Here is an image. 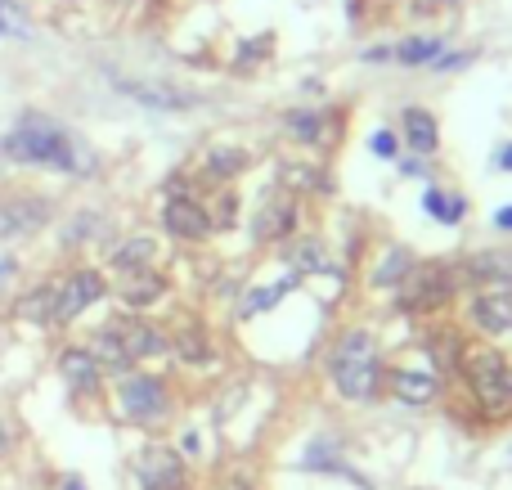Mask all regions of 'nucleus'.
Returning <instances> with one entry per match:
<instances>
[{
    "label": "nucleus",
    "instance_id": "nucleus-1",
    "mask_svg": "<svg viewBox=\"0 0 512 490\" xmlns=\"http://www.w3.org/2000/svg\"><path fill=\"white\" fill-rule=\"evenodd\" d=\"M0 153L5 162H18V167H45V171H95L86 167L81 158H90L86 144H77V135L68 131L63 122L45 113H23L18 126L0 140Z\"/></svg>",
    "mask_w": 512,
    "mask_h": 490
},
{
    "label": "nucleus",
    "instance_id": "nucleus-2",
    "mask_svg": "<svg viewBox=\"0 0 512 490\" xmlns=\"http://www.w3.org/2000/svg\"><path fill=\"white\" fill-rule=\"evenodd\" d=\"M328 378H333L337 396L351 405H373L387 383V365H382L378 338L369 329H346L328 351Z\"/></svg>",
    "mask_w": 512,
    "mask_h": 490
},
{
    "label": "nucleus",
    "instance_id": "nucleus-3",
    "mask_svg": "<svg viewBox=\"0 0 512 490\" xmlns=\"http://www.w3.org/2000/svg\"><path fill=\"white\" fill-rule=\"evenodd\" d=\"M459 369L468 378L472 401L481 405L486 419H508L512 414V365L490 347H468L459 356Z\"/></svg>",
    "mask_w": 512,
    "mask_h": 490
},
{
    "label": "nucleus",
    "instance_id": "nucleus-4",
    "mask_svg": "<svg viewBox=\"0 0 512 490\" xmlns=\"http://www.w3.org/2000/svg\"><path fill=\"white\" fill-rule=\"evenodd\" d=\"M117 410L140 428H158V423L171 419V392L153 374H126L122 387H117Z\"/></svg>",
    "mask_w": 512,
    "mask_h": 490
},
{
    "label": "nucleus",
    "instance_id": "nucleus-5",
    "mask_svg": "<svg viewBox=\"0 0 512 490\" xmlns=\"http://www.w3.org/2000/svg\"><path fill=\"white\" fill-rule=\"evenodd\" d=\"M135 486L140 490H185L189 486L185 455L162 446V441H149V446L135 455Z\"/></svg>",
    "mask_w": 512,
    "mask_h": 490
},
{
    "label": "nucleus",
    "instance_id": "nucleus-6",
    "mask_svg": "<svg viewBox=\"0 0 512 490\" xmlns=\"http://www.w3.org/2000/svg\"><path fill=\"white\" fill-rule=\"evenodd\" d=\"M450 293H454L450 266H414V270H409V279L400 284L396 306H400V311H409V315L436 311V306L450 302Z\"/></svg>",
    "mask_w": 512,
    "mask_h": 490
},
{
    "label": "nucleus",
    "instance_id": "nucleus-7",
    "mask_svg": "<svg viewBox=\"0 0 512 490\" xmlns=\"http://www.w3.org/2000/svg\"><path fill=\"white\" fill-rule=\"evenodd\" d=\"M297 221H301V203L292 189H270V194L261 198V207H256L252 216V239L256 243H283L297 234Z\"/></svg>",
    "mask_w": 512,
    "mask_h": 490
},
{
    "label": "nucleus",
    "instance_id": "nucleus-8",
    "mask_svg": "<svg viewBox=\"0 0 512 490\" xmlns=\"http://www.w3.org/2000/svg\"><path fill=\"white\" fill-rule=\"evenodd\" d=\"M104 293H108V279L99 275V270H90V266L72 270V275L59 284V306H54V324H72V320H81V315H86L95 302H104Z\"/></svg>",
    "mask_w": 512,
    "mask_h": 490
},
{
    "label": "nucleus",
    "instance_id": "nucleus-9",
    "mask_svg": "<svg viewBox=\"0 0 512 490\" xmlns=\"http://www.w3.org/2000/svg\"><path fill=\"white\" fill-rule=\"evenodd\" d=\"M50 212H54L50 198H41V194H9V198H0V243L36 234L45 221H50Z\"/></svg>",
    "mask_w": 512,
    "mask_h": 490
},
{
    "label": "nucleus",
    "instance_id": "nucleus-10",
    "mask_svg": "<svg viewBox=\"0 0 512 490\" xmlns=\"http://www.w3.org/2000/svg\"><path fill=\"white\" fill-rule=\"evenodd\" d=\"M162 225H167V234L171 239H180V243H203V239H212V212H207L198 198H189V194H171L167 198V207H162Z\"/></svg>",
    "mask_w": 512,
    "mask_h": 490
},
{
    "label": "nucleus",
    "instance_id": "nucleus-11",
    "mask_svg": "<svg viewBox=\"0 0 512 490\" xmlns=\"http://www.w3.org/2000/svg\"><path fill=\"white\" fill-rule=\"evenodd\" d=\"M108 329L122 338V347L131 351V360L140 365V360H149V356H167L171 351V338L158 329V324H149V320H140V315H122V320H108Z\"/></svg>",
    "mask_w": 512,
    "mask_h": 490
},
{
    "label": "nucleus",
    "instance_id": "nucleus-12",
    "mask_svg": "<svg viewBox=\"0 0 512 490\" xmlns=\"http://www.w3.org/2000/svg\"><path fill=\"white\" fill-rule=\"evenodd\" d=\"M283 131L297 144L324 149V144L337 140V113H328V108H292V113L283 117Z\"/></svg>",
    "mask_w": 512,
    "mask_h": 490
},
{
    "label": "nucleus",
    "instance_id": "nucleus-13",
    "mask_svg": "<svg viewBox=\"0 0 512 490\" xmlns=\"http://www.w3.org/2000/svg\"><path fill=\"white\" fill-rule=\"evenodd\" d=\"M472 320H477L481 333L490 338H504L512 333V288H486V293L472 297Z\"/></svg>",
    "mask_w": 512,
    "mask_h": 490
},
{
    "label": "nucleus",
    "instance_id": "nucleus-14",
    "mask_svg": "<svg viewBox=\"0 0 512 490\" xmlns=\"http://www.w3.org/2000/svg\"><path fill=\"white\" fill-rule=\"evenodd\" d=\"M59 374H63V383H68V392L95 396V392H99V378H104V369H99V360L90 356L86 347H68V351L59 356Z\"/></svg>",
    "mask_w": 512,
    "mask_h": 490
},
{
    "label": "nucleus",
    "instance_id": "nucleus-15",
    "mask_svg": "<svg viewBox=\"0 0 512 490\" xmlns=\"http://www.w3.org/2000/svg\"><path fill=\"white\" fill-rule=\"evenodd\" d=\"M162 293H167V279H162L153 266L122 270V275H117V297H122L131 311H144V306H153Z\"/></svg>",
    "mask_w": 512,
    "mask_h": 490
},
{
    "label": "nucleus",
    "instance_id": "nucleus-16",
    "mask_svg": "<svg viewBox=\"0 0 512 490\" xmlns=\"http://www.w3.org/2000/svg\"><path fill=\"white\" fill-rule=\"evenodd\" d=\"M387 387L400 405H414V410H423V405H432L436 396H441L436 374H418V369H396V374H387Z\"/></svg>",
    "mask_w": 512,
    "mask_h": 490
},
{
    "label": "nucleus",
    "instance_id": "nucleus-17",
    "mask_svg": "<svg viewBox=\"0 0 512 490\" xmlns=\"http://www.w3.org/2000/svg\"><path fill=\"white\" fill-rule=\"evenodd\" d=\"M117 90H122L126 99H135V104H144V108H194L198 104V95H189V90H176V86H149V81H117Z\"/></svg>",
    "mask_w": 512,
    "mask_h": 490
},
{
    "label": "nucleus",
    "instance_id": "nucleus-18",
    "mask_svg": "<svg viewBox=\"0 0 512 490\" xmlns=\"http://www.w3.org/2000/svg\"><path fill=\"white\" fill-rule=\"evenodd\" d=\"M86 351L99 360V369H104V374H117V378L135 374V360H131V351L122 347V338H117V333L108 329V324L95 333V338H90V347H86Z\"/></svg>",
    "mask_w": 512,
    "mask_h": 490
},
{
    "label": "nucleus",
    "instance_id": "nucleus-19",
    "mask_svg": "<svg viewBox=\"0 0 512 490\" xmlns=\"http://www.w3.org/2000/svg\"><path fill=\"white\" fill-rule=\"evenodd\" d=\"M288 266H292V275H337V266H333V257H328V248H324V239H297L288 252Z\"/></svg>",
    "mask_w": 512,
    "mask_h": 490
},
{
    "label": "nucleus",
    "instance_id": "nucleus-20",
    "mask_svg": "<svg viewBox=\"0 0 512 490\" xmlns=\"http://www.w3.org/2000/svg\"><path fill=\"white\" fill-rule=\"evenodd\" d=\"M400 126H405V140L414 153H436L441 149V126H436V117L427 113V108H405V117H400Z\"/></svg>",
    "mask_w": 512,
    "mask_h": 490
},
{
    "label": "nucleus",
    "instance_id": "nucleus-21",
    "mask_svg": "<svg viewBox=\"0 0 512 490\" xmlns=\"http://www.w3.org/2000/svg\"><path fill=\"white\" fill-rule=\"evenodd\" d=\"M158 261V243L149 239V234H131V239H122L113 252H108V266L122 275V270H144Z\"/></svg>",
    "mask_w": 512,
    "mask_h": 490
},
{
    "label": "nucleus",
    "instance_id": "nucleus-22",
    "mask_svg": "<svg viewBox=\"0 0 512 490\" xmlns=\"http://www.w3.org/2000/svg\"><path fill=\"white\" fill-rule=\"evenodd\" d=\"M297 284H301V275H288V279H279V284L248 288V297H243V302H239V320H256V315L274 311V306H279L283 297H288Z\"/></svg>",
    "mask_w": 512,
    "mask_h": 490
},
{
    "label": "nucleus",
    "instance_id": "nucleus-23",
    "mask_svg": "<svg viewBox=\"0 0 512 490\" xmlns=\"http://www.w3.org/2000/svg\"><path fill=\"white\" fill-rule=\"evenodd\" d=\"M54 306H59V284H41V288H32V293L18 302V315H23L27 324H36V329H50Z\"/></svg>",
    "mask_w": 512,
    "mask_h": 490
},
{
    "label": "nucleus",
    "instance_id": "nucleus-24",
    "mask_svg": "<svg viewBox=\"0 0 512 490\" xmlns=\"http://www.w3.org/2000/svg\"><path fill=\"white\" fill-rule=\"evenodd\" d=\"M423 212L427 216H436L441 225H459L463 216H468V198L463 194H450V189H427L423 194Z\"/></svg>",
    "mask_w": 512,
    "mask_h": 490
},
{
    "label": "nucleus",
    "instance_id": "nucleus-25",
    "mask_svg": "<svg viewBox=\"0 0 512 490\" xmlns=\"http://www.w3.org/2000/svg\"><path fill=\"white\" fill-rule=\"evenodd\" d=\"M468 275L472 279H490L499 288H512V252H477L468 261Z\"/></svg>",
    "mask_w": 512,
    "mask_h": 490
},
{
    "label": "nucleus",
    "instance_id": "nucleus-26",
    "mask_svg": "<svg viewBox=\"0 0 512 490\" xmlns=\"http://www.w3.org/2000/svg\"><path fill=\"white\" fill-rule=\"evenodd\" d=\"M414 266H418V261H414V252H409V248H387L382 266L373 270V288H400Z\"/></svg>",
    "mask_w": 512,
    "mask_h": 490
},
{
    "label": "nucleus",
    "instance_id": "nucleus-27",
    "mask_svg": "<svg viewBox=\"0 0 512 490\" xmlns=\"http://www.w3.org/2000/svg\"><path fill=\"white\" fill-rule=\"evenodd\" d=\"M436 54H441V41H436V36H405V41L391 50V59L405 63V68H432Z\"/></svg>",
    "mask_w": 512,
    "mask_h": 490
},
{
    "label": "nucleus",
    "instance_id": "nucleus-28",
    "mask_svg": "<svg viewBox=\"0 0 512 490\" xmlns=\"http://www.w3.org/2000/svg\"><path fill=\"white\" fill-rule=\"evenodd\" d=\"M171 351H176L185 365H207V360H212V347H207L203 324H185V329L176 333V342H171Z\"/></svg>",
    "mask_w": 512,
    "mask_h": 490
},
{
    "label": "nucleus",
    "instance_id": "nucleus-29",
    "mask_svg": "<svg viewBox=\"0 0 512 490\" xmlns=\"http://www.w3.org/2000/svg\"><path fill=\"white\" fill-rule=\"evenodd\" d=\"M248 153L243 149H234V144H221V149H212L207 153V176L212 180H234V176H243L248 171Z\"/></svg>",
    "mask_w": 512,
    "mask_h": 490
},
{
    "label": "nucleus",
    "instance_id": "nucleus-30",
    "mask_svg": "<svg viewBox=\"0 0 512 490\" xmlns=\"http://www.w3.org/2000/svg\"><path fill=\"white\" fill-rule=\"evenodd\" d=\"M279 180H283V189H292L297 198H301V189H328V176H319L315 167H292V162L279 167Z\"/></svg>",
    "mask_w": 512,
    "mask_h": 490
},
{
    "label": "nucleus",
    "instance_id": "nucleus-31",
    "mask_svg": "<svg viewBox=\"0 0 512 490\" xmlns=\"http://www.w3.org/2000/svg\"><path fill=\"white\" fill-rule=\"evenodd\" d=\"M0 36H14V41H27V36H32L27 9L18 5V0H0Z\"/></svg>",
    "mask_w": 512,
    "mask_h": 490
},
{
    "label": "nucleus",
    "instance_id": "nucleus-32",
    "mask_svg": "<svg viewBox=\"0 0 512 490\" xmlns=\"http://www.w3.org/2000/svg\"><path fill=\"white\" fill-rule=\"evenodd\" d=\"M99 230H104V216L99 212H77L68 221V230H63V243H68V248L72 243H86V239H95Z\"/></svg>",
    "mask_w": 512,
    "mask_h": 490
},
{
    "label": "nucleus",
    "instance_id": "nucleus-33",
    "mask_svg": "<svg viewBox=\"0 0 512 490\" xmlns=\"http://www.w3.org/2000/svg\"><path fill=\"white\" fill-rule=\"evenodd\" d=\"M234 221H239V198H234V194H221V198H216L212 225H216V230H230Z\"/></svg>",
    "mask_w": 512,
    "mask_h": 490
},
{
    "label": "nucleus",
    "instance_id": "nucleus-34",
    "mask_svg": "<svg viewBox=\"0 0 512 490\" xmlns=\"http://www.w3.org/2000/svg\"><path fill=\"white\" fill-rule=\"evenodd\" d=\"M265 50H270V36H261V41H243V45H239V63H243V68H252V63L270 59Z\"/></svg>",
    "mask_w": 512,
    "mask_h": 490
},
{
    "label": "nucleus",
    "instance_id": "nucleus-35",
    "mask_svg": "<svg viewBox=\"0 0 512 490\" xmlns=\"http://www.w3.org/2000/svg\"><path fill=\"white\" fill-rule=\"evenodd\" d=\"M369 149L378 153V158H396V135H391V131H378V135L369 140Z\"/></svg>",
    "mask_w": 512,
    "mask_h": 490
},
{
    "label": "nucleus",
    "instance_id": "nucleus-36",
    "mask_svg": "<svg viewBox=\"0 0 512 490\" xmlns=\"http://www.w3.org/2000/svg\"><path fill=\"white\" fill-rule=\"evenodd\" d=\"M9 450H14V428H9V423L0 419V459H5Z\"/></svg>",
    "mask_w": 512,
    "mask_h": 490
},
{
    "label": "nucleus",
    "instance_id": "nucleus-37",
    "mask_svg": "<svg viewBox=\"0 0 512 490\" xmlns=\"http://www.w3.org/2000/svg\"><path fill=\"white\" fill-rule=\"evenodd\" d=\"M14 275H18V261L14 257H0V288H5Z\"/></svg>",
    "mask_w": 512,
    "mask_h": 490
},
{
    "label": "nucleus",
    "instance_id": "nucleus-38",
    "mask_svg": "<svg viewBox=\"0 0 512 490\" xmlns=\"http://www.w3.org/2000/svg\"><path fill=\"white\" fill-rule=\"evenodd\" d=\"M364 59H369V63H387L391 50H387V45H373V50H364Z\"/></svg>",
    "mask_w": 512,
    "mask_h": 490
},
{
    "label": "nucleus",
    "instance_id": "nucleus-39",
    "mask_svg": "<svg viewBox=\"0 0 512 490\" xmlns=\"http://www.w3.org/2000/svg\"><path fill=\"white\" fill-rule=\"evenodd\" d=\"M400 171H405V176H427V167L418 158H405V162H400Z\"/></svg>",
    "mask_w": 512,
    "mask_h": 490
},
{
    "label": "nucleus",
    "instance_id": "nucleus-40",
    "mask_svg": "<svg viewBox=\"0 0 512 490\" xmlns=\"http://www.w3.org/2000/svg\"><path fill=\"white\" fill-rule=\"evenodd\" d=\"M180 455H198V437H194V432H185V437H180Z\"/></svg>",
    "mask_w": 512,
    "mask_h": 490
},
{
    "label": "nucleus",
    "instance_id": "nucleus-41",
    "mask_svg": "<svg viewBox=\"0 0 512 490\" xmlns=\"http://www.w3.org/2000/svg\"><path fill=\"white\" fill-rule=\"evenodd\" d=\"M495 225H499V230H512V207H499V212H495Z\"/></svg>",
    "mask_w": 512,
    "mask_h": 490
},
{
    "label": "nucleus",
    "instance_id": "nucleus-42",
    "mask_svg": "<svg viewBox=\"0 0 512 490\" xmlns=\"http://www.w3.org/2000/svg\"><path fill=\"white\" fill-rule=\"evenodd\" d=\"M59 490H90V486H86V482H81V477H77V473H68V477H63V486H59Z\"/></svg>",
    "mask_w": 512,
    "mask_h": 490
},
{
    "label": "nucleus",
    "instance_id": "nucleus-43",
    "mask_svg": "<svg viewBox=\"0 0 512 490\" xmlns=\"http://www.w3.org/2000/svg\"><path fill=\"white\" fill-rule=\"evenodd\" d=\"M499 167L512 171V144H508V149H499Z\"/></svg>",
    "mask_w": 512,
    "mask_h": 490
}]
</instances>
